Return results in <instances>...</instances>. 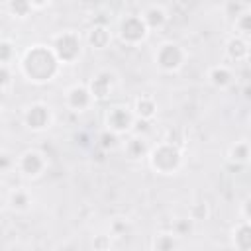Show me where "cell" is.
<instances>
[{
    "instance_id": "cell-1",
    "label": "cell",
    "mask_w": 251,
    "mask_h": 251,
    "mask_svg": "<svg viewBox=\"0 0 251 251\" xmlns=\"http://www.w3.org/2000/svg\"><path fill=\"white\" fill-rule=\"evenodd\" d=\"M61 63L57 61V57L53 55L49 45H29L22 59H20V71L25 76V80L35 82V84H43L55 78V75L59 73Z\"/></svg>"
},
{
    "instance_id": "cell-2",
    "label": "cell",
    "mask_w": 251,
    "mask_h": 251,
    "mask_svg": "<svg viewBox=\"0 0 251 251\" xmlns=\"http://www.w3.org/2000/svg\"><path fill=\"white\" fill-rule=\"evenodd\" d=\"M149 165L155 173L159 175H175L180 165H182V151L169 145V143H159L153 149H149Z\"/></svg>"
},
{
    "instance_id": "cell-3",
    "label": "cell",
    "mask_w": 251,
    "mask_h": 251,
    "mask_svg": "<svg viewBox=\"0 0 251 251\" xmlns=\"http://www.w3.org/2000/svg\"><path fill=\"white\" fill-rule=\"evenodd\" d=\"M49 47L61 65H73L82 53V39L76 31L65 29V31L53 35V41Z\"/></svg>"
},
{
    "instance_id": "cell-4",
    "label": "cell",
    "mask_w": 251,
    "mask_h": 251,
    "mask_svg": "<svg viewBox=\"0 0 251 251\" xmlns=\"http://www.w3.org/2000/svg\"><path fill=\"white\" fill-rule=\"evenodd\" d=\"M186 49L176 41H165L155 51V65L165 73L178 71L186 61Z\"/></svg>"
},
{
    "instance_id": "cell-5",
    "label": "cell",
    "mask_w": 251,
    "mask_h": 251,
    "mask_svg": "<svg viewBox=\"0 0 251 251\" xmlns=\"http://www.w3.org/2000/svg\"><path fill=\"white\" fill-rule=\"evenodd\" d=\"M147 35H149V29L141 22L139 14H126L118 24V37L122 39V43L129 45V47L143 43L147 39Z\"/></svg>"
},
{
    "instance_id": "cell-6",
    "label": "cell",
    "mask_w": 251,
    "mask_h": 251,
    "mask_svg": "<svg viewBox=\"0 0 251 251\" xmlns=\"http://www.w3.org/2000/svg\"><path fill=\"white\" fill-rule=\"evenodd\" d=\"M133 122H135V116L126 106H112L106 112V127L114 135H122V133L131 131Z\"/></svg>"
},
{
    "instance_id": "cell-7",
    "label": "cell",
    "mask_w": 251,
    "mask_h": 251,
    "mask_svg": "<svg viewBox=\"0 0 251 251\" xmlns=\"http://www.w3.org/2000/svg\"><path fill=\"white\" fill-rule=\"evenodd\" d=\"M16 167L20 169V173L27 178H37L39 175H43L45 167H47V159L41 151L37 149H27L25 153L20 155V159L16 161Z\"/></svg>"
},
{
    "instance_id": "cell-8",
    "label": "cell",
    "mask_w": 251,
    "mask_h": 251,
    "mask_svg": "<svg viewBox=\"0 0 251 251\" xmlns=\"http://www.w3.org/2000/svg\"><path fill=\"white\" fill-rule=\"evenodd\" d=\"M65 104L71 112H84L94 104V100L86 84H73L65 92Z\"/></svg>"
},
{
    "instance_id": "cell-9",
    "label": "cell",
    "mask_w": 251,
    "mask_h": 251,
    "mask_svg": "<svg viewBox=\"0 0 251 251\" xmlns=\"http://www.w3.org/2000/svg\"><path fill=\"white\" fill-rule=\"evenodd\" d=\"M24 122L33 131H41V129L49 127V124H51V110H49V106H45V104H31L25 110Z\"/></svg>"
},
{
    "instance_id": "cell-10",
    "label": "cell",
    "mask_w": 251,
    "mask_h": 251,
    "mask_svg": "<svg viewBox=\"0 0 251 251\" xmlns=\"http://www.w3.org/2000/svg\"><path fill=\"white\" fill-rule=\"evenodd\" d=\"M86 86H88L90 96H92L94 102L96 100H104V98L110 96V92L114 88V75L108 73V71H100V73H96L92 76V80Z\"/></svg>"
},
{
    "instance_id": "cell-11",
    "label": "cell",
    "mask_w": 251,
    "mask_h": 251,
    "mask_svg": "<svg viewBox=\"0 0 251 251\" xmlns=\"http://www.w3.org/2000/svg\"><path fill=\"white\" fill-rule=\"evenodd\" d=\"M139 18L145 24V27L151 31V29H161L167 24L169 14H167L165 6H161V4H147V6L141 8Z\"/></svg>"
},
{
    "instance_id": "cell-12",
    "label": "cell",
    "mask_w": 251,
    "mask_h": 251,
    "mask_svg": "<svg viewBox=\"0 0 251 251\" xmlns=\"http://www.w3.org/2000/svg\"><path fill=\"white\" fill-rule=\"evenodd\" d=\"M131 112H133V116H135L137 120L151 122V120L157 116V102H155L153 96L143 94V96L135 98V102H133V110H131Z\"/></svg>"
},
{
    "instance_id": "cell-13",
    "label": "cell",
    "mask_w": 251,
    "mask_h": 251,
    "mask_svg": "<svg viewBox=\"0 0 251 251\" xmlns=\"http://www.w3.org/2000/svg\"><path fill=\"white\" fill-rule=\"evenodd\" d=\"M124 155L129 161H139V159L149 155V145L141 135H131L124 143Z\"/></svg>"
},
{
    "instance_id": "cell-14",
    "label": "cell",
    "mask_w": 251,
    "mask_h": 251,
    "mask_svg": "<svg viewBox=\"0 0 251 251\" xmlns=\"http://www.w3.org/2000/svg\"><path fill=\"white\" fill-rule=\"evenodd\" d=\"M226 55H227V59H231L235 63L245 61L249 57V41L243 37H237V35L229 37L226 43Z\"/></svg>"
},
{
    "instance_id": "cell-15",
    "label": "cell",
    "mask_w": 251,
    "mask_h": 251,
    "mask_svg": "<svg viewBox=\"0 0 251 251\" xmlns=\"http://www.w3.org/2000/svg\"><path fill=\"white\" fill-rule=\"evenodd\" d=\"M208 80L216 88H227L233 82V71L227 65H214L208 71Z\"/></svg>"
},
{
    "instance_id": "cell-16",
    "label": "cell",
    "mask_w": 251,
    "mask_h": 251,
    "mask_svg": "<svg viewBox=\"0 0 251 251\" xmlns=\"http://www.w3.org/2000/svg\"><path fill=\"white\" fill-rule=\"evenodd\" d=\"M86 39H88V45H90V47H94V49H106L108 43L112 41V33H110V29H108V25L96 24V25L90 27Z\"/></svg>"
},
{
    "instance_id": "cell-17",
    "label": "cell",
    "mask_w": 251,
    "mask_h": 251,
    "mask_svg": "<svg viewBox=\"0 0 251 251\" xmlns=\"http://www.w3.org/2000/svg\"><path fill=\"white\" fill-rule=\"evenodd\" d=\"M8 204L14 212H27L31 206V194L25 188H14L8 194Z\"/></svg>"
},
{
    "instance_id": "cell-18",
    "label": "cell",
    "mask_w": 251,
    "mask_h": 251,
    "mask_svg": "<svg viewBox=\"0 0 251 251\" xmlns=\"http://www.w3.org/2000/svg\"><path fill=\"white\" fill-rule=\"evenodd\" d=\"M233 245L237 251H249L251 247V227L249 222H241L233 229Z\"/></svg>"
},
{
    "instance_id": "cell-19",
    "label": "cell",
    "mask_w": 251,
    "mask_h": 251,
    "mask_svg": "<svg viewBox=\"0 0 251 251\" xmlns=\"http://www.w3.org/2000/svg\"><path fill=\"white\" fill-rule=\"evenodd\" d=\"M178 245V237L173 231H161L153 237V251H175Z\"/></svg>"
},
{
    "instance_id": "cell-20",
    "label": "cell",
    "mask_w": 251,
    "mask_h": 251,
    "mask_svg": "<svg viewBox=\"0 0 251 251\" xmlns=\"http://www.w3.org/2000/svg\"><path fill=\"white\" fill-rule=\"evenodd\" d=\"M227 159L231 163H237V165H247V161H249V143L247 141H235L227 151Z\"/></svg>"
},
{
    "instance_id": "cell-21",
    "label": "cell",
    "mask_w": 251,
    "mask_h": 251,
    "mask_svg": "<svg viewBox=\"0 0 251 251\" xmlns=\"http://www.w3.org/2000/svg\"><path fill=\"white\" fill-rule=\"evenodd\" d=\"M4 8H6L14 18H22V20L33 14L29 0H10V2L4 4Z\"/></svg>"
},
{
    "instance_id": "cell-22",
    "label": "cell",
    "mask_w": 251,
    "mask_h": 251,
    "mask_svg": "<svg viewBox=\"0 0 251 251\" xmlns=\"http://www.w3.org/2000/svg\"><path fill=\"white\" fill-rule=\"evenodd\" d=\"M233 27H235V31H237V37L247 39L249 33H251V10H247V12H243L241 16H237V18L233 20Z\"/></svg>"
},
{
    "instance_id": "cell-23",
    "label": "cell",
    "mask_w": 251,
    "mask_h": 251,
    "mask_svg": "<svg viewBox=\"0 0 251 251\" xmlns=\"http://www.w3.org/2000/svg\"><path fill=\"white\" fill-rule=\"evenodd\" d=\"M16 55L18 53H16L14 43L10 39H0V65L10 67L14 63V59H16Z\"/></svg>"
},
{
    "instance_id": "cell-24",
    "label": "cell",
    "mask_w": 251,
    "mask_h": 251,
    "mask_svg": "<svg viewBox=\"0 0 251 251\" xmlns=\"http://www.w3.org/2000/svg\"><path fill=\"white\" fill-rule=\"evenodd\" d=\"M247 10H251V4L249 2H233V0H229V2L224 4V14L229 16V18H233V20L237 16H241L243 12H247Z\"/></svg>"
},
{
    "instance_id": "cell-25",
    "label": "cell",
    "mask_w": 251,
    "mask_h": 251,
    "mask_svg": "<svg viewBox=\"0 0 251 251\" xmlns=\"http://www.w3.org/2000/svg\"><path fill=\"white\" fill-rule=\"evenodd\" d=\"M192 226H194V222H192L190 218H178V220H175V224H173V233H175L176 237L188 235V233L192 231Z\"/></svg>"
},
{
    "instance_id": "cell-26",
    "label": "cell",
    "mask_w": 251,
    "mask_h": 251,
    "mask_svg": "<svg viewBox=\"0 0 251 251\" xmlns=\"http://www.w3.org/2000/svg\"><path fill=\"white\" fill-rule=\"evenodd\" d=\"M112 247V235L108 233H96L92 239V251H110Z\"/></svg>"
},
{
    "instance_id": "cell-27",
    "label": "cell",
    "mask_w": 251,
    "mask_h": 251,
    "mask_svg": "<svg viewBox=\"0 0 251 251\" xmlns=\"http://www.w3.org/2000/svg\"><path fill=\"white\" fill-rule=\"evenodd\" d=\"M208 204L206 202H198V204H192L190 206V220L192 222H202V220H206L208 218Z\"/></svg>"
},
{
    "instance_id": "cell-28",
    "label": "cell",
    "mask_w": 251,
    "mask_h": 251,
    "mask_svg": "<svg viewBox=\"0 0 251 251\" xmlns=\"http://www.w3.org/2000/svg\"><path fill=\"white\" fill-rule=\"evenodd\" d=\"M12 84V71L6 65H0V92Z\"/></svg>"
},
{
    "instance_id": "cell-29",
    "label": "cell",
    "mask_w": 251,
    "mask_h": 251,
    "mask_svg": "<svg viewBox=\"0 0 251 251\" xmlns=\"http://www.w3.org/2000/svg\"><path fill=\"white\" fill-rule=\"evenodd\" d=\"M12 165H16V161L8 155V153H0V171H6V169H10Z\"/></svg>"
},
{
    "instance_id": "cell-30",
    "label": "cell",
    "mask_w": 251,
    "mask_h": 251,
    "mask_svg": "<svg viewBox=\"0 0 251 251\" xmlns=\"http://www.w3.org/2000/svg\"><path fill=\"white\" fill-rule=\"evenodd\" d=\"M29 4H31V10L35 12V10H41V8H49L51 6V2H33V0H29Z\"/></svg>"
},
{
    "instance_id": "cell-31",
    "label": "cell",
    "mask_w": 251,
    "mask_h": 251,
    "mask_svg": "<svg viewBox=\"0 0 251 251\" xmlns=\"http://www.w3.org/2000/svg\"><path fill=\"white\" fill-rule=\"evenodd\" d=\"M0 212H2V202H0Z\"/></svg>"
},
{
    "instance_id": "cell-32",
    "label": "cell",
    "mask_w": 251,
    "mask_h": 251,
    "mask_svg": "<svg viewBox=\"0 0 251 251\" xmlns=\"http://www.w3.org/2000/svg\"><path fill=\"white\" fill-rule=\"evenodd\" d=\"M0 112H2V102H0Z\"/></svg>"
}]
</instances>
